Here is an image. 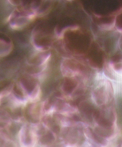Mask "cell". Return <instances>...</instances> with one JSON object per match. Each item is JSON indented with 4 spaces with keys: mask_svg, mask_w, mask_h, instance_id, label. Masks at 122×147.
<instances>
[{
    "mask_svg": "<svg viewBox=\"0 0 122 147\" xmlns=\"http://www.w3.org/2000/svg\"><path fill=\"white\" fill-rule=\"evenodd\" d=\"M66 36L70 46L77 50H83L86 48L90 40V35L82 30L69 31L67 32Z\"/></svg>",
    "mask_w": 122,
    "mask_h": 147,
    "instance_id": "1",
    "label": "cell"
},
{
    "mask_svg": "<svg viewBox=\"0 0 122 147\" xmlns=\"http://www.w3.org/2000/svg\"><path fill=\"white\" fill-rule=\"evenodd\" d=\"M95 131L100 136L103 137H110L113 133V130L112 127H97L96 128Z\"/></svg>",
    "mask_w": 122,
    "mask_h": 147,
    "instance_id": "2",
    "label": "cell"
},
{
    "mask_svg": "<svg viewBox=\"0 0 122 147\" xmlns=\"http://www.w3.org/2000/svg\"><path fill=\"white\" fill-rule=\"evenodd\" d=\"M116 23L119 28L122 30V13L117 18Z\"/></svg>",
    "mask_w": 122,
    "mask_h": 147,
    "instance_id": "3",
    "label": "cell"
}]
</instances>
